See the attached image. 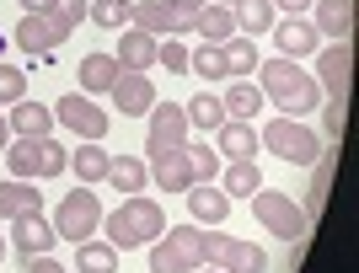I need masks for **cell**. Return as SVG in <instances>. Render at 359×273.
<instances>
[{
    "mask_svg": "<svg viewBox=\"0 0 359 273\" xmlns=\"http://www.w3.org/2000/svg\"><path fill=\"white\" fill-rule=\"evenodd\" d=\"M81 16H86V0H54L48 11H22V22H16V32H11V43L27 48L32 59H48V54H54V48L75 32V22H81Z\"/></svg>",
    "mask_w": 359,
    "mask_h": 273,
    "instance_id": "6da1fadb",
    "label": "cell"
},
{
    "mask_svg": "<svg viewBox=\"0 0 359 273\" xmlns=\"http://www.w3.org/2000/svg\"><path fill=\"white\" fill-rule=\"evenodd\" d=\"M257 76H263V86H269V97L285 107V118H306L311 107H322V86H316L295 59H285V54L269 59V64H257Z\"/></svg>",
    "mask_w": 359,
    "mask_h": 273,
    "instance_id": "7a4b0ae2",
    "label": "cell"
},
{
    "mask_svg": "<svg viewBox=\"0 0 359 273\" xmlns=\"http://www.w3.org/2000/svg\"><path fill=\"white\" fill-rule=\"evenodd\" d=\"M210 252V225H172L150 241V273H194Z\"/></svg>",
    "mask_w": 359,
    "mask_h": 273,
    "instance_id": "3957f363",
    "label": "cell"
},
{
    "mask_svg": "<svg viewBox=\"0 0 359 273\" xmlns=\"http://www.w3.org/2000/svg\"><path fill=\"white\" fill-rule=\"evenodd\" d=\"M107 220V241L118 246H150L156 236L166 230V214H161V204H150L145 193H135V198H123L118 204V214H102Z\"/></svg>",
    "mask_w": 359,
    "mask_h": 273,
    "instance_id": "277c9868",
    "label": "cell"
},
{
    "mask_svg": "<svg viewBox=\"0 0 359 273\" xmlns=\"http://www.w3.org/2000/svg\"><path fill=\"white\" fill-rule=\"evenodd\" d=\"M6 161H11V172L22 182H38V177H60L65 167H70V155H65V145L54 134L43 139H16V145H6Z\"/></svg>",
    "mask_w": 359,
    "mask_h": 273,
    "instance_id": "5b68a950",
    "label": "cell"
},
{
    "mask_svg": "<svg viewBox=\"0 0 359 273\" xmlns=\"http://www.w3.org/2000/svg\"><path fill=\"white\" fill-rule=\"evenodd\" d=\"M102 225V204H97V193H91L86 182L81 188H70V193L60 198V220H54V236H65V241H91V230Z\"/></svg>",
    "mask_w": 359,
    "mask_h": 273,
    "instance_id": "8992f818",
    "label": "cell"
},
{
    "mask_svg": "<svg viewBox=\"0 0 359 273\" xmlns=\"http://www.w3.org/2000/svg\"><path fill=\"white\" fill-rule=\"evenodd\" d=\"M252 214L279 236V241H300L306 225H311V214L300 209L295 198H290V193H269V188H257V193H252Z\"/></svg>",
    "mask_w": 359,
    "mask_h": 273,
    "instance_id": "52a82bcc",
    "label": "cell"
},
{
    "mask_svg": "<svg viewBox=\"0 0 359 273\" xmlns=\"http://www.w3.org/2000/svg\"><path fill=\"white\" fill-rule=\"evenodd\" d=\"M204 262L220 273H263L269 268V252L252 241H236V236H225L220 225H210V252H204Z\"/></svg>",
    "mask_w": 359,
    "mask_h": 273,
    "instance_id": "ba28073f",
    "label": "cell"
},
{
    "mask_svg": "<svg viewBox=\"0 0 359 273\" xmlns=\"http://www.w3.org/2000/svg\"><path fill=\"white\" fill-rule=\"evenodd\" d=\"M257 139H263V145H269L279 161H295V167H311L316 155H322V139H316L311 129H300L295 118H273Z\"/></svg>",
    "mask_w": 359,
    "mask_h": 273,
    "instance_id": "9c48e42d",
    "label": "cell"
},
{
    "mask_svg": "<svg viewBox=\"0 0 359 273\" xmlns=\"http://www.w3.org/2000/svg\"><path fill=\"white\" fill-rule=\"evenodd\" d=\"M129 27L150 32V38H177V32H194V11H182L177 0H140Z\"/></svg>",
    "mask_w": 359,
    "mask_h": 273,
    "instance_id": "30bf717a",
    "label": "cell"
},
{
    "mask_svg": "<svg viewBox=\"0 0 359 273\" xmlns=\"http://www.w3.org/2000/svg\"><path fill=\"white\" fill-rule=\"evenodd\" d=\"M145 118H150V129H145V150H150V155L188 145V113H182L177 102H156Z\"/></svg>",
    "mask_w": 359,
    "mask_h": 273,
    "instance_id": "8fae6325",
    "label": "cell"
},
{
    "mask_svg": "<svg viewBox=\"0 0 359 273\" xmlns=\"http://www.w3.org/2000/svg\"><path fill=\"white\" fill-rule=\"evenodd\" d=\"M54 118H60L65 129H75L81 139H102L107 134V113L91 102L86 91H65L60 102H54Z\"/></svg>",
    "mask_w": 359,
    "mask_h": 273,
    "instance_id": "7c38bea8",
    "label": "cell"
},
{
    "mask_svg": "<svg viewBox=\"0 0 359 273\" xmlns=\"http://www.w3.org/2000/svg\"><path fill=\"white\" fill-rule=\"evenodd\" d=\"M348 76H354V43H327L316 59V86L327 97H348Z\"/></svg>",
    "mask_w": 359,
    "mask_h": 273,
    "instance_id": "4fadbf2b",
    "label": "cell"
},
{
    "mask_svg": "<svg viewBox=\"0 0 359 273\" xmlns=\"http://www.w3.org/2000/svg\"><path fill=\"white\" fill-rule=\"evenodd\" d=\"M107 97L118 102L123 118H145L150 107H156V86H150V76H140V70H118V80H113Z\"/></svg>",
    "mask_w": 359,
    "mask_h": 273,
    "instance_id": "5bb4252c",
    "label": "cell"
},
{
    "mask_svg": "<svg viewBox=\"0 0 359 273\" xmlns=\"http://www.w3.org/2000/svg\"><path fill=\"white\" fill-rule=\"evenodd\" d=\"M150 182H156V188H166V193H188V188H194V161H188V145L150 155Z\"/></svg>",
    "mask_w": 359,
    "mask_h": 273,
    "instance_id": "9a60e30c",
    "label": "cell"
},
{
    "mask_svg": "<svg viewBox=\"0 0 359 273\" xmlns=\"http://www.w3.org/2000/svg\"><path fill=\"white\" fill-rule=\"evenodd\" d=\"M316 6V38H327V43H348L354 38V0H311Z\"/></svg>",
    "mask_w": 359,
    "mask_h": 273,
    "instance_id": "2e32d148",
    "label": "cell"
},
{
    "mask_svg": "<svg viewBox=\"0 0 359 273\" xmlns=\"http://www.w3.org/2000/svg\"><path fill=\"white\" fill-rule=\"evenodd\" d=\"M54 241H60V236H54V225L43 220V209H27V214H16L11 246L22 252V258H38V252H48Z\"/></svg>",
    "mask_w": 359,
    "mask_h": 273,
    "instance_id": "e0dca14e",
    "label": "cell"
},
{
    "mask_svg": "<svg viewBox=\"0 0 359 273\" xmlns=\"http://www.w3.org/2000/svg\"><path fill=\"white\" fill-rule=\"evenodd\" d=\"M273 43H279V54L285 59H300V54H316L322 48V38H316V27L306 22V16H290V22H273Z\"/></svg>",
    "mask_w": 359,
    "mask_h": 273,
    "instance_id": "ac0fdd59",
    "label": "cell"
},
{
    "mask_svg": "<svg viewBox=\"0 0 359 273\" xmlns=\"http://www.w3.org/2000/svg\"><path fill=\"white\" fill-rule=\"evenodd\" d=\"M257 150H263V139H257V129L247 118H225L220 123V155L225 161H257Z\"/></svg>",
    "mask_w": 359,
    "mask_h": 273,
    "instance_id": "d6986e66",
    "label": "cell"
},
{
    "mask_svg": "<svg viewBox=\"0 0 359 273\" xmlns=\"http://www.w3.org/2000/svg\"><path fill=\"white\" fill-rule=\"evenodd\" d=\"M188 214H194V225H220L225 214H231V198L210 182H194L188 188Z\"/></svg>",
    "mask_w": 359,
    "mask_h": 273,
    "instance_id": "ffe728a7",
    "label": "cell"
},
{
    "mask_svg": "<svg viewBox=\"0 0 359 273\" xmlns=\"http://www.w3.org/2000/svg\"><path fill=\"white\" fill-rule=\"evenodd\" d=\"M156 43H161V38H150V32H140V27H123V43H118V54H113L118 70H140V76H145L150 64H156Z\"/></svg>",
    "mask_w": 359,
    "mask_h": 273,
    "instance_id": "44dd1931",
    "label": "cell"
},
{
    "mask_svg": "<svg viewBox=\"0 0 359 273\" xmlns=\"http://www.w3.org/2000/svg\"><path fill=\"white\" fill-rule=\"evenodd\" d=\"M11 134H22V139H43V134H54V113H48L43 102H11Z\"/></svg>",
    "mask_w": 359,
    "mask_h": 273,
    "instance_id": "7402d4cb",
    "label": "cell"
},
{
    "mask_svg": "<svg viewBox=\"0 0 359 273\" xmlns=\"http://www.w3.org/2000/svg\"><path fill=\"white\" fill-rule=\"evenodd\" d=\"M75 80H81L86 97H102V91H113V80H118V59H113V54H86L81 70H75Z\"/></svg>",
    "mask_w": 359,
    "mask_h": 273,
    "instance_id": "603a6c76",
    "label": "cell"
},
{
    "mask_svg": "<svg viewBox=\"0 0 359 273\" xmlns=\"http://www.w3.org/2000/svg\"><path fill=\"white\" fill-rule=\"evenodd\" d=\"M194 32L204 43H225V38H236V11H231V6H198Z\"/></svg>",
    "mask_w": 359,
    "mask_h": 273,
    "instance_id": "cb8c5ba5",
    "label": "cell"
},
{
    "mask_svg": "<svg viewBox=\"0 0 359 273\" xmlns=\"http://www.w3.org/2000/svg\"><path fill=\"white\" fill-rule=\"evenodd\" d=\"M107 182H113V188H118L123 198H135V193H145L150 172L140 167L135 155H113V161H107Z\"/></svg>",
    "mask_w": 359,
    "mask_h": 273,
    "instance_id": "d4e9b609",
    "label": "cell"
},
{
    "mask_svg": "<svg viewBox=\"0 0 359 273\" xmlns=\"http://www.w3.org/2000/svg\"><path fill=\"white\" fill-rule=\"evenodd\" d=\"M107 161H113V155H107L102 145H97V139H86V145H81V150L70 155V172H75V177H81V182L91 188V182H102V177H107Z\"/></svg>",
    "mask_w": 359,
    "mask_h": 273,
    "instance_id": "484cf974",
    "label": "cell"
},
{
    "mask_svg": "<svg viewBox=\"0 0 359 273\" xmlns=\"http://www.w3.org/2000/svg\"><path fill=\"white\" fill-rule=\"evenodd\" d=\"M27 209H43V204H38V188H32V182H22V177L0 182V214H6V220H16V214H27Z\"/></svg>",
    "mask_w": 359,
    "mask_h": 273,
    "instance_id": "4316f807",
    "label": "cell"
},
{
    "mask_svg": "<svg viewBox=\"0 0 359 273\" xmlns=\"http://www.w3.org/2000/svg\"><path fill=\"white\" fill-rule=\"evenodd\" d=\"M257 188H263L257 161H231V172H225V182H220V193H225V198H252Z\"/></svg>",
    "mask_w": 359,
    "mask_h": 273,
    "instance_id": "83f0119b",
    "label": "cell"
},
{
    "mask_svg": "<svg viewBox=\"0 0 359 273\" xmlns=\"http://www.w3.org/2000/svg\"><path fill=\"white\" fill-rule=\"evenodd\" d=\"M225 76H252V70H257V64H263V59H257V43H252V38H225Z\"/></svg>",
    "mask_w": 359,
    "mask_h": 273,
    "instance_id": "f1b7e54d",
    "label": "cell"
},
{
    "mask_svg": "<svg viewBox=\"0 0 359 273\" xmlns=\"http://www.w3.org/2000/svg\"><path fill=\"white\" fill-rule=\"evenodd\" d=\"M220 107H225V118H247V123H252L257 113H263V91H257V86H231L220 97Z\"/></svg>",
    "mask_w": 359,
    "mask_h": 273,
    "instance_id": "f546056e",
    "label": "cell"
},
{
    "mask_svg": "<svg viewBox=\"0 0 359 273\" xmlns=\"http://www.w3.org/2000/svg\"><path fill=\"white\" fill-rule=\"evenodd\" d=\"M86 16L97 22V27L118 32V27H129V16H135V0H91Z\"/></svg>",
    "mask_w": 359,
    "mask_h": 273,
    "instance_id": "4dcf8cb0",
    "label": "cell"
},
{
    "mask_svg": "<svg viewBox=\"0 0 359 273\" xmlns=\"http://www.w3.org/2000/svg\"><path fill=\"white\" fill-rule=\"evenodd\" d=\"M182 113H188V129H220V123H225L220 97H210V91H198V97L182 107Z\"/></svg>",
    "mask_w": 359,
    "mask_h": 273,
    "instance_id": "1f68e13d",
    "label": "cell"
},
{
    "mask_svg": "<svg viewBox=\"0 0 359 273\" xmlns=\"http://www.w3.org/2000/svg\"><path fill=\"white\" fill-rule=\"evenodd\" d=\"M81 273H113L118 268V246L113 241H81Z\"/></svg>",
    "mask_w": 359,
    "mask_h": 273,
    "instance_id": "d6a6232c",
    "label": "cell"
},
{
    "mask_svg": "<svg viewBox=\"0 0 359 273\" xmlns=\"http://www.w3.org/2000/svg\"><path fill=\"white\" fill-rule=\"evenodd\" d=\"M188 70H194L198 80H225V48L198 43V54H188Z\"/></svg>",
    "mask_w": 359,
    "mask_h": 273,
    "instance_id": "836d02e7",
    "label": "cell"
},
{
    "mask_svg": "<svg viewBox=\"0 0 359 273\" xmlns=\"http://www.w3.org/2000/svg\"><path fill=\"white\" fill-rule=\"evenodd\" d=\"M236 27L247 32V38L269 32L273 27V6H269V0H241V6H236Z\"/></svg>",
    "mask_w": 359,
    "mask_h": 273,
    "instance_id": "e575fe53",
    "label": "cell"
},
{
    "mask_svg": "<svg viewBox=\"0 0 359 273\" xmlns=\"http://www.w3.org/2000/svg\"><path fill=\"white\" fill-rule=\"evenodd\" d=\"M188 161H194V182H210L220 172V150L204 145V139H188Z\"/></svg>",
    "mask_w": 359,
    "mask_h": 273,
    "instance_id": "d590c367",
    "label": "cell"
},
{
    "mask_svg": "<svg viewBox=\"0 0 359 273\" xmlns=\"http://www.w3.org/2000/svg\"><path fill=\"white\" fill-rule=\"evenodd\" d=\"M27 97V76L16 70V64H0V107H11Z\"/></svg>",
    "mask_w": 359,
    "mask_h": 273,
    "instance_id": "8d00e7d4",
    "label": "cell"
},
{
    "mask_svg": "<svg viewBox=\"0 0 359 273\" xmlns=\"http://www.w3.org/2000/svg\"><path fill=\"white\" fill-rule=\"evenodd\" d=\"M344 118H348V97H327V107H322V129H327V139H344Z\"/></svg>",
    "mask_w": 359,
    "mask_h": 273,
    "instance_id": "74e56055",
    "label": "cell"
},
{
    "mask_svg": "<svg viewBox=\"0 0 359 273\" xmlns=\"http://www.w3.org/2000/svg\"><path fill=\"white\" fill-rule=\"evenodd\" d=\"M156 64H166L172 76H182V70H188V48L172 43V38H161V43H156Z\"/></svg>",
    "mask_w": 359,
    "mask_h": 273,
    "instance_id": "f35d334b",
    "label": "cell"
},
{
    "mask_svg": "<svg viewBox=\"0 0 359 273\" xmlns=\"http://www.w3.org/2000/svg\"><path fill=\"white\" fill-rule=\"evenodd\" d=\"M269 6H285L290 16H300V11H306V6H311V0H269Z\"/></svg>",
    "mask_w": 359,
    "mask_h": 273,
    "instance_id": "ab89813d",
    "label": "cell"
},
{
    "mask_svg": "<svg viewBox=\"0 0 359 273\" xmlns=\"http://www.w3.org/2000/svg\"><path fill=\"white\" fill-rule=\"evenodd\" d=\"M6 145H11V123H6V113H0V155H6Z\"/></svg>",
    "mask_w": 359,
    "mask_h": 273,
    "instance_id": "60d3db41",
    "label": "cell"
},
{
    "mask_svg": "<svg viewBox=\"0 0 359 273\" xmlns=\"http://www.w3.org/2000/svg\"><path fill=\"white\" fill-rule=\"evenodd\" d=\"M54 0H22V11H48Z\"/></svg>",
    "mask_w": 359,
    "mask_h": 273,
    "instance_id": "b9f144b4",
    "label": "cell"
},
{
    "mask_svg": "<svg viewBox=\"0 0 359 273\" xmlns=\"http://www.w3.org/2000/svg\"><path fill=\"white\" fill-rule=\"evenodd\" d=\"M182 11H198V6H210V0H177Z\"/></svg>",
    "mask_w": 359,
    "mask_h": 273,
    "instance_id": "7bdbcfd3",
    "label": "cell"
},
{
    "mask_svg": "<svg viewBox=\"0 0 359 273\" xmlns=\"http://www.w3.org/2000/svg\"><path fill=\"white\" fill-rule=\"evenodd\" d=\"M6 252H11V241H6V236H0V262H6Z\"/></svg>",
    "mask_w": 359,
    "mask_h": 273,
    "instance_id": "ee69618b",
    "label": "cell"
},
{
    "mask_svg": "<svg viewBox=\"0 0 359 273\" xmlns=\"http://www.w3.org/2000/svg\"><path fill=\"white\" fill-rule=\"evenodd\" d=\"M225 6H231V11H236V6H241V0H225Z\"/></svg>",
    "mask_w": 359,
    "mask_h": 273,
    "instance_id": "f6af8a7d",
    "label": "cell"
},
{
    "mask_svg": "<svg viewBox=\"0 0 359 273\" xmlns=\"http://www.w3.org/2000/svg\"><path fill=\"white\" fill-rule=\"evenodd\" d=\"M0 54H6V38H0Z\"/></svg>",
    "mask_w": 359,
    "mask_h": 273,
    "instance_id": "bcb514c9",
    "label": "cell"
},
{
    "mask_svg": "<svg viewBox=\"0 0 359 273\" xmlns=\"http://www.w3.org/2000/svg\"><path fill=\"white\" fill-rule=\"evenodd\" d=\"M194 273H198V268H194ZM210 273H220V268H210Z\"/></svg>",
    "mask_w": 359,
    "mask_h": 273,
    "instance_id": "7dc6e473",
    "label": "cell"
}]
</instances>
